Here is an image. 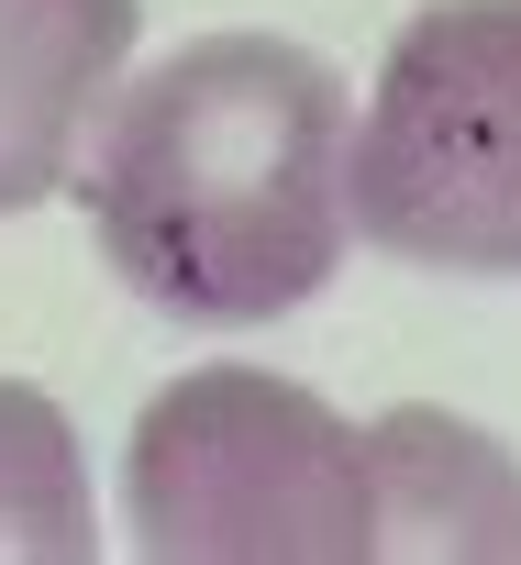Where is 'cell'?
<instances>
[{"mask_svg":"<svg viewBox=\"0 0 521 565\" xmlns=\"http://www.w3.org/2000/svg\"><path fill=\"white\" fill-rule=\"evenodd\" d=\"M366 488H378V565H521V455L433 399H400L366 422Z\"/></svg>","mask_w":521,"mask_h":565,"instance_id":"5b68a950","label":"cell"},{"mask_svg":"<svg viewBox=\"0 0 521 565\" xmlns=\"http://www.w3.org/2000/svg\"><path fill=\"white\" fill-rule=\"evenodd\" d=\"M145 0H0V211L67 189L89 111L134 67Z\"/></svg>","mask_w":521,"mask_h":565,"instance_id":"277c9868","label":"cell"},{"mask_svg":"<svg viewBox=\"0 0 521 565\" xmlns=\"http://www.w3.org/2000/svg\"><path fill=\"white\" fill-rule=\"evenodd\" d=\"M67 189L145 311L200 333L278 322L355 244V89L289 34H200L111 78Z\"/></svg>","mask_w":521,"mask_h":565,"instance_id":"6da1fadb","label":"cell"},{"mask_svg":"<svg viewBox=\"0 0 521 565\" xmlns=\"http://www.w3.org/2000/svg\"><path fill=\"white\" fill-rule=\"evenodd\" d=\"M89 554H100V510L67 411L0 377V565H89Z\"/></svg>","mask_w":521,"mask_h":565,"instance_id":"8992f818","label":"cell"},{"mask_svg":"<svg viewBox=\"0 0 521 565\" xmlns=\"http://www.w3.org/2000/svg\"><path fill=\"white\" fill-rule=\"evenodd\" d=\"M123 532L156 565H378L366 422L267 366H189L123 444Z\"/></svg>","mask_w":521,"mask_h":565,"instance_id":"7a4b0ae2","label":"cell"},{"mask_svg":"<svg viewBox=\"0 0 521 565\" xmlns=\"http://www.w3.org/2000/svg\"><path fill=\"white\" fill-rule=\"evenodd\" d=\"M355 233L400 266L521 277V0H422L355 122Z\"/></svg>","mask_w":521,"mask_h":565,"instance_id":"3957f363","label":"cell"}]
</instances>
